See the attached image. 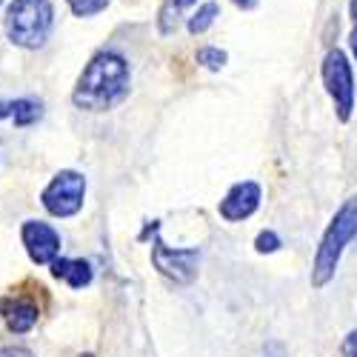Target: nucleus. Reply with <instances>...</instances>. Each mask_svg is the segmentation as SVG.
Wrapping results in <instances>:
<instances>
[{
    "mask_svg": "<svg viewBox=\"0 0 357 357\" xmlns=\"http://www.w3.org/2000/svg\"><path fill=\"white\" fill-rule=\"evenodd\" d=\"M54 9L49 0H15L6 9V35L23 49H38L49 40Z\"/></svg>",
    "mask_w": 357,
    "mask_h": 357,
    "instance_id": "obj_3",
    "label": "nucleus"
},
{
    "mask_svg": "<svg viewBox=\"0 0 357 357\" xmlns=\"http://www.w3.org/2000/svg\"><path fill=\"white\" fill-rule=\"evenodd\" d=\"M40 114H43V106L38 100H12V103H0V121L3 117H12L15 126H32L35 121H40Z\"/></svg>",
    "mask_w": 357,
    "mask_h": 357,
    "instance_id": "obj_11",
    "label": "nucleus"
},
{
    "mask_svg": "<svg viewBox=\"0 0 357 357\" xmlns=\"http://www.w3.org/2000/svg\"><path fill=\"white\" fill-rule=\"evenodd\" d=\"M343 351H346L349 357H357V332H351V335L346 337V343H343Z\"/></svg>",
    "mask_w": 357,
    "mask_h": 357,
    "instance_id": "obj_18",
    "label": "nucleus"
},
{
    "mask_svg": "<svg viewBox=\"0 0 357 357\" xmlns=\"http://www.w3.org/2000/svg\"><path fill=\"white\" fill-rule=\"evenodd\" d=\"M0 357H35V354L26 349H17V346H6V349H0Z\"/></svg>",
    "mask_w": 357,
    "mask_h": 357,
    "instance_id": "obj_17",
    "label": "nucleus"
},
{
    "mask_svg": "<svg viewBox=\"0 0 357 357\" xmlns=\"http://www.w3.org/2000/svg\"><path fill=\"white\" fill-rule=\"evenodd\" d=\"M86 357H92V354H86Z\"/></svg>",
    "mask_w": 357,
    "mask_h": 357,
    "instance_id": "obj_22",
    "label": "nucleus"
},
{
    "mask_svg": "<svg viewBox=\"0 0 357 357\" xmlns=\"http://www.w3.org/2000/svg\"><path fill=\"white\" fill-rule=\"evenodd\" d=\"M23 246L35 263H52L61 252V234L43 220H29L23 226Z\"/></svg>",
    "mask_w": 357,
    "mask_h": 357,
    "instance_id": "obj_8",
    "label": "nucleus"
},
{
    "mask_svg": "<svg viewBox=\"0 0 357 357\" xmlns=\"http://www.w3.org/2000/svg\"><path fill=\"white\" fill-rule=\"evenodd\" d=\"M0 309L6 312L9 329L17 332V335H23V332L32 329V326L38 323V314H40V309H38L32 301H23V297H17L15 303H12V301H0Z\"/></svg>",
    "mask_w": 357,
    "mask_h": 357,
    "instance_id": "obj_9",
    "label": "nucleus"
},
{
    "mask_svg": "<svg viewBox=\"0 0 357 357\" xmlns=\"http://www.w3.org/2000/svg\"><path fill=\"white\" fill-rule=\"evenodd\" d=\"M197 260H200L197 249H172L163 241H155V246H152L155 269L163 278L181 283V286H186V283H192L197 278Z\"/></svg>",
    "mask_w": 357,
    "mask_h": 357,
    "instance_id": "obj_6",
    "label": "nucleus"
},
{
    "mask_svg": "<svg viewBox=\"0 0 357 357\" xmlns=\"http://www.w3.org/2000/svg\"><path fill=\"white\" fill-rule=\"evenodd\" d=\"M66 3L72 6V12L77 17H89V15H98L109 6V0H66Z\"/></svg>",
    "mask_w": 357,
    "mask_h": 357,
    "instance_id": "obj_15",
    "label": "nucleus"
},
{
    "mask_svg": "<svg viewBox=\"0 0 357 357\" xmlns=\"http://www.w3.org/2000/svg\"><path fill=\"white\" fill-rule=\"evenodd\" d=\"M234 3L241 6V9H255V6H257V0H234Z\"/></svg>",
    "mask_w": 357,
    "mask_h": 357,
    "instance_id": "obj_19",
    "label": "nucleus"
},
{
    "mask_svg": "<svg viewBox=\"0 0 357 357\" xmlns=\"http://www.w3.org/2000/svg\"><path fill=\"white\" fill-rule=\"evenodd\" d=\"M257 206H260V186L255 181H243L229 189V195L218 206V212L229 223H241L257 212Z\"/></svg>",
    "mask_w": 357,
    "mask_h": 357,
    "instance_id": "obj_7",
    "label": "nucleus"
},
{
    "mask_svg": "<svg viewBox=\"0 0 357 357\" xmlns=\"http://www.w3.org/2000/svg\"><path fill=\"white\" fill-rule=\"evenodd\" d=\"M197 63L206 66V69H212V72H218V69L226 66V52L218 49V46H203L197 52Z\"/></svg>",
    "mask_w": 357,
    "mask_h": 357,
    "instance_id": "obj_14",
    "label": "nucleus"
},
{
    "mask_svg": "<svg viewBox=\"0 0 357 357\" xmlns=\"http://www.w3.org/2000/svg\"><path fill=\"white\" fill-rule=\"evenodd\" d=\"M52 275L57 280H66L72 289H83L92 283V266L86 260H69V257H54L52 260Z\"/></svg>",
    "mask_w": 357,
    "mask_h": 357,
    "instance_id": "obj_10",
    "label": "nucleus"
},
{
    "mask_svg": "<svg viewBox=\"0 0 357 357\" xmlns=\"http://www.w3.org/2000/svg\"><path fill=\"white\" fill-rule=\"evenodd\" d=\"M354 234H357V197H349L335 212L329 229H326L323 237H320L314 266H312V286L314 289H323L335 278L337 266H340V255L351 243Z\"/></svg>",
    "mask_w": 357,
    "mask_h": 357,
    "instance_id": "obj_2",
    "label": "nucleus"
},
{
    "mask_svg": "<svg viewBox=\"0 0 357 357\" xmlns=\"http://www.w3.org/2000/svg\"><path fill=\"white\" fill-rule=\"evenodd\" d=\"M83 195H86V181L77 172H61L54 174V181L43 192V206L54 218H72L83 209Z\"/></svg>",
    "mask_w": 357,
    "mask_h": 357,
    "instance_id": "obj_5",
    "label": "nucleus"
},
{
    "mask_svg": "<svg viewBox=\"0 0 357 357\" xmlns=\"http://www.w3.org/2000/svg\"><path fill=\"white\" fill-rule=\"evenodd\" d=\"M349 40H351V52H354V57H357V26H354V32H351Z\"/></svg>",
    "mask_w": 357,
    "mask_h": 357,
    "instance_id": "obj_20",
    "label": "nucleus"
},
{
    "mask_svg": "<svg viewBox=\"0 0 357 357\" xmlns=\"http://www.w3.org/2000/svg\"><path fill=\"white\" fill-rule=\"evenodd\" d=\"M220 15V9H218V3L215 0H209V3H203L192 17H189V32L192 35H203L206 29H209L212 23H215V17Z\"/></svg>",
    "mask_w": 357,
    "mask_h": 357,
    "instance_id": "obj_13",
    "label": "nucleus"
},
{
    "mask_svg": "<svg viewBox=\"0 0 357 357\" xmlns=\"http://www.w3.org/2000/svg\"><path fill=\"white\" fill-rule=\"evenodd\" d=\"M323 83H326V92L335 100L337 117L340 121H349L351 109H354V75L351 66L346 61V54L340 49H332L323 61Z\"/></svg>",
    "mask_w": 357,
    "mask_h": 357,
    "instance_id": "obj_4",
    "label": "nucleus"
},
{
    "mask_svg": "<svg viewBox=\"0 0 357 357\" xmlns=\"http://www.w3.org/2000/svg\"><path fill=\"white\" fill-rule=\"evenodd\" d=\"M129 95V63L114 52L95 54L75 86V106L86 112H106Z\"/></svg>",
    "mask_w": 357,
    "mask_h": 357,
    "instance_id": "obj_1",
    "label": "nucleus"
},
{
    "mask_svg": "<svg viewBox=\"0 0 357 357\" xmlns=\"http://www.w3.org/2000/svg\"><path fill=\"white\" fill-rule=\"evenodd\" d=\"M349 9H351V20L357 23V0H351V6H349Z\"/></svg>",
    "mask_w": 357,
    "mask_h": 357,
    "instance_id": "obj_21",
    "label": "nucleus"
},
{
    "mask_svg": "<svg viewBox=\"0 0 357 357\" xmlns=\"http://www.w3.org/2000/svg\"><path fill=\"white\" fill-rule=\"evenodd\" d=\"M192 3H197V0H166V3L160 6V15H158L160 32H163V35H172L174 29H177V23H181L183 12H186Z\"/></svg>",
    "mask_w": 357,
    "mask_h": 357,
    "instance_id": "obj_12",
    "label": "nucleus"
},
{
    "mask_svg": "<svg viewBox=\"0 0 357 357\" xmlns=\"http://www.w3.org/2000/svg\"><path fill=\"white\" fill-rule=\"evenodd\" d=\"M255 249H257L260 255H272V252L280 249V237H278L275 231H260L257 241H255Z\"/></svg>",
    "mask_w": 357,
    "mask_h": 357,
    "instance_id": "obj_16",
    "label": "nucleus"
},
{
    "mask_svg": "<svg viewBox=\"0 0 357 357\" xmlns=\"http://www.w3.org/2000/svg\"><path fill=\"white\" fill-rule=\"evenodd\" d=\"M0 3H3V0H0Z\"/></svg>",
    "mask_w": 357,
    "mask_h": 357,
    "instance_id": "obj_23",
    "label": "nucleus"
}]
</instances>
